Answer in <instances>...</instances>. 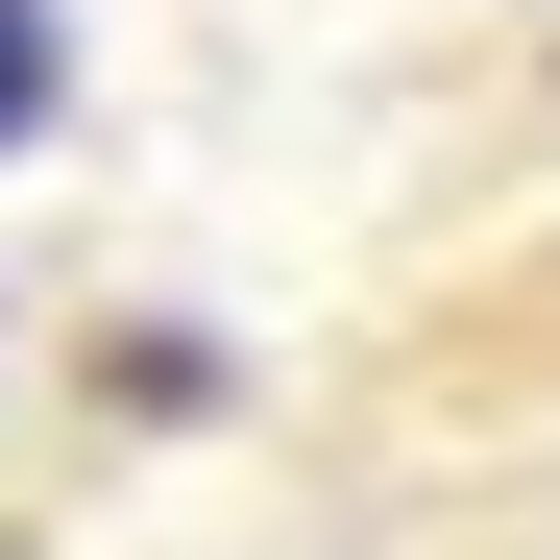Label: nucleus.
I'll return each instance as SVG.
<instances>
[{"label": "nucleus", "mask_w": 560, "mask_h": 560, "mask_svg": "<svg viewBox=\"0 0 560 560\" xmlns=\"http://www.w3.org/2000/svg\"><path fill=\"white\" fill-rule=\"evenodd\" d=\"M49 122V0H0V147Z\"/></svg>", "instance_id": "obj_1"}]
</instances>
